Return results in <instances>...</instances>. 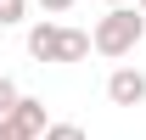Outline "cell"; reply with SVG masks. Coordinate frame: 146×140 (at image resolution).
I'll use <instances>...</instances> for the list:
<instances>
[{
    "instance_id": "2",
    "label": "cell",
    "mask_w": 146,
    "mask_h": 140,
    "mask_svg": "<svg viewBox=\"0 0 146 140\" xmlns=\"http://www.w3.org/2000/svg\"><path fill=\"white\" fill-rule=\"evenodd\" d=\"M107 101H112V106H141V101H146V73H141V67H112Z\"/></svg>"
},
{
    "instance_id": "9",
    "label": "cell",
    "mask_w": 146,
    "mask_h": 140,
    "mask_svg": "<svg viewBox=\"0 0 146 140\" xmlns=\"http://www.w3.org/2000/svg\"><path fill=\"white\" fill-rule=\"evenodd\" d=\"M39 6H45V11H68L73 0H39Z\"/></svg>"
},
{
    "instance_id": "10",
    "label": "cell",
    "mask_w": 146,
    "mask_h": 140,
    "mask_svg": "<svg viewBox=\"0 0 146 140\" xmlns=\"http://www.w3.org/2000/svg\"><path fill=\"white\" fill-rule=\"evenodd\" d=\"M135 6H141V11H146V0H135Z\"/></svg>"
},
{
    "instance_id": "8",
    "label": "cell",
    "mask_w": 146,
    "mask_h": 140,
    "mask_svg": "<svg viewBox=\"0 0 146 140\" xmlns=\"http://www.w3.org/2000/svg\"><path fill=\"white\" fill-rule=\"evenodd\" d=\"M0 140H28V135H23V129H17L11 118H0Z\"/></svg>"
},
{
    "instance_id": "11",
    "label": "cell",
    "mask_w": 146,
    "mask_h": 140,
    "mask_svg": "<svg viewBox=\"0 0 146 140\" xmlns=\"http://www.w3.org/2000/svg\"><path fill=\"white\" fill-rule=\"evenodd\" d=\"M107 6H118V0H107Z\"/></svg>"
},
{
    "instance_id": "7",
    "label": "cell",
    "mask_w": 146,
    "mask_h": 140,
    "mask_svg": "<svg viewBox=\"0 0 146 140\" xmlns=\"http://www.w3.org/2000/svg\"><path fill=\"white\" fill-rule=\"evenodd\" d=\"M23 6H28V0H0V28H11V22H23Z\"/></svg>"
},
{
    "instance_id": "5",
    "label": "cell",
    "mask_w": 146,
    "mask_h": 140,
    "mask_svg": "<svg viewBox=\"0 0 146 140\" xmlns=\"http://www.w3.org/2000/svg\"><path fill=\"white\" fill-rule=\"evenodd\" d=\"M39 140H90V135H84L79 123H45V135H39Z\"/></svg>"
},
{
    "instance_id": "3",
    "label": "cell",
    "mask_w": 146,
    "mask_h": 140,
    "mask_svg": "<svg viewBox=\"0 0 146 140\" xmlns=\"http://www.w3.org/2000/svg\"><path fill=\"white\" fill-rule=\"evenodd\" d=\"M6 118L17 123L28 140H39V135H45V123H51V118H45V101H39V95H17V106H11Z\"/></svg>"
},
{
    "instance_id": "6",
    "label": "cell",
    "mask_w": 146,
    "mask_h": 140,
    "mask_svg": "<svg viewBox=\"0 0 146 140\" xmlns=\"http://www.w3.org/2000/svg\"><path fill=\"white\" fill-rule=\"evenodd\" d=\"M17 95H23V90L11 84V79H6V73H0V118H6V112H11V106H17Z\"/></svg>"
},
{
    "instance_id": "4",
    "label": "cell",
    "mask_w": 146,
    "mask_h": 140,
    "mask_svg": "<svg viewBox=\"0 0 146 140\" xmlns=\"http://www.w3.org/2000/svg\"><path fill=\"white\" fill-rule=\"evenodd\" d=\"M56 45H62V22H34L28 28V56L34 62H56Z\"/></svg>"
},
{
    "instance_id": "1",
    "label": "cell",
    "mask_w": 146,
    "mask_h": 140,
    "mask_svg": "<svg viewBox=\"0 0 146 140\" xmlns=\"http://www.w3.org/2000/svg\"><path fill=\"white\" fill-rule=\"evenodd\" d=\"M146 39V11H135V6H107L101 17H96V28H90V51L96 56H107V62H124L135 45Z\"/></svg>"
}]
</instances>
